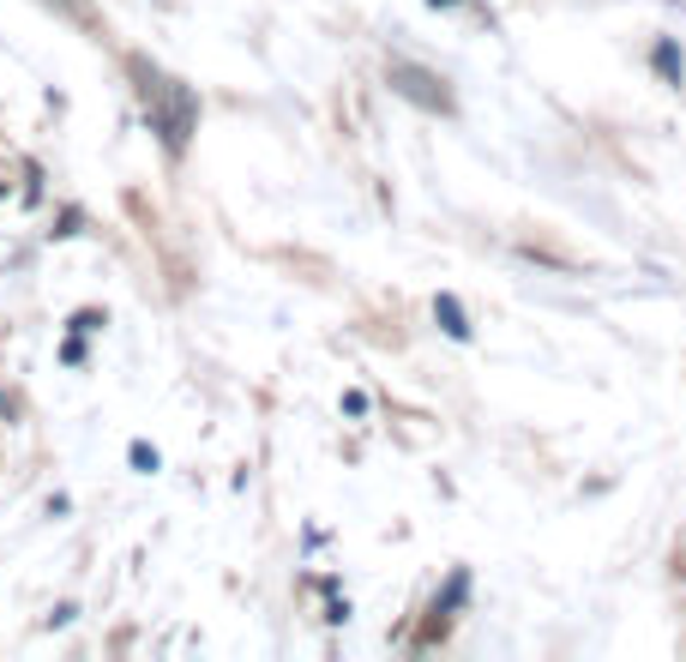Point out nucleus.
I'll use <instances>...</instances> for the list:
<instances>
[{
  "label": "nucleus",
  "instance_id": "obj_1",
  "mask_svg": "<svg viewBox=\"0 0 686 662\" xmlns=\"http://www.w3.org/2000/svg\"><path fill=\"white\" fill-rule=\"evenodd\" d=\"M133 73H139L145 109H151V121H157V133H163V145L182 157V151H187V133H194V121H199V97L187 91L182 78H163L157 66H145V61H133Z\"/></svg>",
  "mask_w": 686,
  "mask_h": 662
},
{
  "label": "nucleus",
  "instance_id": "obj_2",
  "mask_svg": "<svg viewBox=\"0 0 686 662\" xmlns=\"http://www.w3.org/2000/svg\"><path fill=\"white\" fill-rule=\"evenodd\" d=\"M386 78H391V91H398V97L434 109V115H452V91H446L440 73H427V66H415V61H391Z\"/></svg>",
  "mask_w": 686,
  "mask_h": 662
},
{
  "label": "nucleus",
  "instance_id": "obj_3",
  "mask_svg": "<svg viewBox=\"0 0 686 662\" xmlns=\"http://www.w3.org/2000/svg\"><path fill=\"white\" fill-rule=\"evenodd\" d=\"M434 320H440L446 338L470 344V313H464V301H458V296H440V301H434Z\"/></svg>",
  "mask_w": 686,
  "mask_h": 662
},
{
  "label": "nucleus",
  "instance_id": "obj_4",
  "mask_svg": "<svg viewBox=\"0 0 686 662\" xmlns=\"http://www.w3.org/2000/svg\"><path fill=\"white\" fill-rule=\"evenodd\" d=\"M657 73L669 78V85H681L686 61H681V49H674V42H657Z\"/></svg>",
  "mask_w": 686,
  "mask_h": 662
},
{
  "label": "nucleus",
  "instance_id": "obj_5",
  "mask_svg": "<svg viewBox=\"0 0 686 662\" xmlns=\"http://www.w3.org/2000/svg\"><path fill=\"white\" fill-rule=\"evenodd\" d=\"M133 470H157V452H151V446H145V440H133Z\"/></svg>",
  "mask_w": 686,
  "mask_h": 662
},
{
  "label": "nucleus",
  "instance_id": "obj_6",
  "mask_svg": "<svg viewBox=\"0 0 686 662\" xmlns=\"http://www.w3.org/2000/svg\"><path fill=\"white\" fill-rule=\"evenodd\" d=\"M427 7H434V13H440V7H458V0H427Z\"/></svg>",
  "mask_w": 686,
  "mask_h": 662
}]
</instances>
